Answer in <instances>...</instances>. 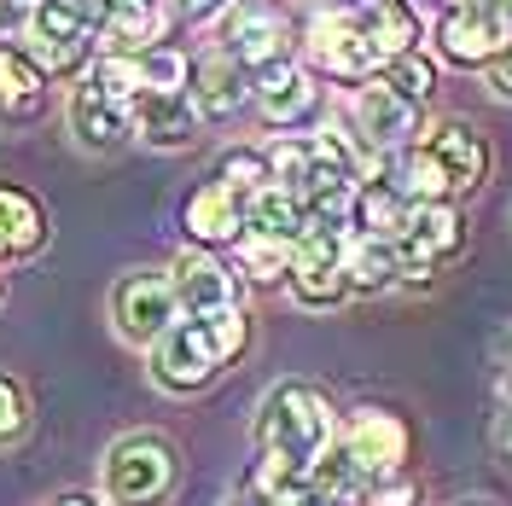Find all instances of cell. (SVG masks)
I'll return each instance as SVG.
<instances>
[{
	"label": "cell",
	"mask_w": 512,
	"mask_h": 506,
	"mask_svg": "<svg viewBox=\"0 0 512 506\" xmlns=\"http://www.w3.org/2000/svg\"><path fill=\"white\" fill-rule=\"evenodd\" d=\"M251 437H256V454L309 472L320 454L332 448V437H338V413H332V402L309 379H280L256 402Z\"/></svg>",
	"instance_id": "1"
},
{
	"label": "cell",
	"mask_w": 512,
	"mask_h": 506,
	"mask_svg": "<svg viewBox=\"0 0 512 506\" xmlns=\"http://www.w3.org/2000/svg\"><path fill=\"white\" fill-rule=\"evenodd\" d=\"M18 47L47 82H82L99 59V0H35Z\"/></svg>",
	"instance_id": "2"
},
{
	"label": "cell",
	"mask_w": 512,
	"mask_h": 506,
	"mask_svg": "<svg viewBox=\"0 0 512 506\" xmlns=\"http://www.w3.org/2000/svg\"><path fill=\"white\" fill-rule=\"evenodd\" d=\"M105 501L111 506H169L175 483H181V448L163 431H123L105 448Z\"/></svg>",
	"instance_id": "3"
},
{
	"label": "cell",
	"mask_w": 512,
	"mask_h": 506,
	"mask_svg": "<svg viewBox=\"0 0 512 506\" xmlns=\"http://www.w3.org/2000/svg\"><path fill=\"white\" fill-rule=\"evenodd\" d=\"M216 30V53H227L233 64H245V70H262V64L274 59H291V41H297V24H291V12L280 0H233L222 18L210 24Z\"/></svg>",
	"instance_id": "4"
},
{
	"label": "cell",
	"mask_w": 512,
	"mask_h": 506,
	"mask_svg": "<svg viewBox=\"0 0 512 506\" xmlns=\"http://www.w3.org/2000/svg\"><path fill=\"white\" fill-rule=\"evenodd\" d=\"M105 309H111V332H117L123 344H134V349H152L163 332L181 320L169 268H128V274H117Z\"/></svg>",
	"instance_id": "5"
},
{
	"label": "cell",
	"mask_w": 512,
	"mask_h": 506,
	"mask_svg": "<svg viewBox=\"0 0 512 506\" xmlns=\"http://www.w3.org/2000/svg\"><path fill=\"white\" fill-rule=\"evenodd\" d=\"M303 64L315 76H332V82H350V88H367L384 76L379 47L367 41L361 18L355 12H326V18H309L303 30Z\"/></svg>",
	"instance_id": "6"
},
{
	"label": "cell",
	"mask_w": 512,
	"mask_h": 506,
	"mask_svg": "<svg viewBox=\"0 0 512 506\" xmlns=\"http://www.w3.org/2000/svg\"><path fill=\"white\" fill-rule=\"evenodd\" d=\"M146 367H152V384L169 390V396H198L204 384L222 373V355L210 344V326L204 320H175L158 344L146 349Z\"/></svg>",
	"instance_id": "7"
},
{
	"label": "cell",
	"mask_w": 512,
	"mask_h": 506,
	"mask_svg": "<svg viewBox=\"0 0 512 506\" xmlns=\"http://www.w3.org/2000/svg\"><path fill=\"white\" fill-rule=\"evenodd\" d=\"M315 105H320V76L303 59H274L251 76V111L280 134H297L315 117Z\"/></svg>",
	"instance_id": "8"
},
{
	"label": "cell",
	"mask_w": 512,
	"mask_h": 506,
	"mask_svg": "<svg viewBox=\"0 0 512 506\" xmlns=\"http://www.w3.org/2000/svg\"><path fill=\"white\" fill-rule=\"evenodd\" d=\"M169 285H175V303H181V320H216L227 309H239V274L222 251H187L169 262Z\"/></svg>",
	"instance_id": "9"
},
{
	"label": "cell",
	"mask_w": 512,
	"mask_h": 506,
	"mask_svg": "<svg viewBox=\"0 0 512 506\" xmlns=\"http://www.w3.org/2000/svg\"><path fill=\"white\" fill-rule=\"evenodd\" d=\"M466 251V222L454 204H414L408 227L396 233V256H402V280H431L443 262Z\"/></svg>",
	"instance_id": "10"
},
{
	"label": "cell",
	"mask_w": 512,
	"mask_h": 506,
	"mask_svg": "<svg viewBox=\"0 0 512 506\" xmlns=\"http://www.w3.org/2000/svg\"><path fill=\"white\" fill-rule=\"evenodd\" d=\"M64 128H70V140L88 158H111V152H123L128 140H134V111L117 105V99H105L94 82H70V94H64Z\"/></svg>",
	"instance_id": "11"
},
{
	"label": "cell",
	"mask_w": 512,
	"mask_h": 506,
	"mask_svg": "<svg viewBox=\"0 0 512 506\" xmlns=\"http://www.w3.org/2000/svg\"><path fill=\"white\" fill-rule=\"evenodd\" d=\"M507 41H512V30H507V18H501L495 0L489 6H460V12H443L437 18V53L448 64H460V70H489Z\"/></svg>",
	"instance_id": "12"
},
{
	"label": "cell",
	"mask_w": 512,
	"mask_h": 506,
	"mask_svg": "<svg viewBox=\"0 0 512 506\" xmlns=\"http://www.w3.org/2000/svg\"><path fill=\"white\" fill-rule=\"evenodd\" d=\"M181 233H187V245H198V251H233L245 239V198L227 192L216 175L198 181L181 198Z\"/></svg>",
	"instance_id": "13"
},
{
	"label": "cell",
	"mask_w": 512,
	"mask_h": 506,
	"mask_svg": "<svg viewBox=\"0 0 512 506\" xmlns=\"http://www.w3.org/2000/svg\"><path fill=\"white\" fill-rule=\"evenodd\" d=\"M355 134L367 140V152L373 158H396V152H408L419 146V105L414 99H402L396 88H384V82H367L361 94H355Z\"/></svg>",
	"instance_id": "14"
},
{
	"label": "cell",
	"mask_w": 512,
	"mask_h": 506,
	"mask_svg": "<svg viewBox=\"0 0 512 506\" xmlns=\"http://www.w3.org/2000/svg\"><path fill=\"white\" fill-rule=\"evenodd\" d=\"M175 30L169 0H99V53H152Z\"/></svg>",
	"instance_id": "15"
},
{
	"label": "cell",
	"mask_w": 512,
	"mask_h": 506,
	"mask_svg": "<svg viewBox=\"0 0 512 506\" xmlns=\"http://www.w3.org/2000/svg\"><path fill=\"white\" fill-rule=\"evenodd\" d=\"M53 239V216L30 187L18 181H0V268H24L47 251Z\"/></svg>",
	"instance_id": "16"
},
{
	"label": "cell",
	"mask_w": 512,
	"mask_h": 506,
	"mask_svg": "<svg viewBox=\"0 0 512 506\" xmlns=\"http://www.w3.org/2000/svg\"><path fill=\"white\" fill-rule=\"evenodd\" d=\"M344 448L355 454V466L373 477H390L402 472V460H408V425H402V413L390 408H355L350 425H344Z\"/></svg>",
	"instance_id": "17"
},
{
	"label": "cell",
	"mask_w": 512,
	"mask_h": 506,
	"mask_svg": "<svg viewBox=\"0 0 512 506\" xmlns=\"http://www.w3.org/2000/svg\"><path fill=\"white\" fill-rule=\"evenodd\" d=\"M204 134V117L192 94H140L134 99V140L152 152H192Z\"/></svg>",
	"instance_id": "18"
},
{
	"label": "cell",
	"mask_w": 512,
	"mask_h": 506,
	"mask_svg": "<svg viewBox=\"0 0 512 506\" xmlns=\"http://www.w3.org/2000/svg\"><path fill=\"white\" fill-rule=\"evenodd\" d=\"M187 94H192V105H198L204 123H233V117L251 105V70L210 47V53L192 59V88Z\"/></svg>",
	"instance_id": "19"
},
{
	"label": "cell",
	"mask_w": 512,
	"mask_h": 506,
	"mask_svg": "<svg viewBox=\"0 0 512 506\" xmlns=\"http://www.w3.org/2000/svg\"><path fill=\"white\" fill-rule=\"evenodd\" d=\"M419 146L443 163V175H448V187L454 192L483 187V175H489V140H483L466 117H443V123H431V134H425Z\"/></svg>",
	"instance_id": "20"
},
{
	"label": "cell",
	"mask_w": 512,
	"mask_h": 506,
	"mask_svg": "<svg viewBox=\"0 0 512 506\" xmlns=\"http://www.w3.org/2000/svg\"><path fill=\"white\" fill-rule=\"evenodd\" d=\"M47 76L35 70V59L18 41H0V123L6 128H30L47 117Z\"/></svg>",
	"instance_id": "21"
},
{
	"label": "cell",
	"mask_w": 512,
	"mask_h": 506,
	"mask_svg": "<svg viewBox=\"0 0 512 506\" xmlns=\"http://www.w3.org/2000/svg\"><path fill=\"white\" fill-rule=\"evenodd\" d=\"M355 18H361V30H367V41L379 47L384 64L419 53V41H425V18H419L414 0H373V6L355 12Z\"/></svg>",
	"instance_id": "22"
},
{
	"label": "cell",
	"mask_w": 512,
	"mask_h": 506,
	"mask_svg": "<svg viewBox=\"0 0 512 506\" xmlns=\"http://www.w3.org/2000/svg\"><path fill=\"white\" fill-rule=\"evenodd\" d=\"M303 227H309V210H303V198H297V192L262 187L256 198H245V233H256V239H280V245L297 251Z\"/></svg>",
	"instance_id": "23"
},
{
	"label": "cell",
	"mask_w": 512,
	"mask_h": 506,
	"mask_svg": "<svg viewBox=\"0 0 512 506\" xmlns=\"http://www.w3.org/2000/svg\"><path fill=\"white\" fill-rule=\"evenodd\" d=\"M408 198L390 187L384 175H373V181H361L355 187V233H367V239H396L402 227H408Z\"/></svg>",
	"instance_id": "24"
},
{
	"label": "cell",
	"mask_w": 512,
	"mask_h": 506,
	"mask_svg": "<svg viewBox=\"0 0 512 506\" xmlns=\"http://www.w3.org/2000/svg\"><path fill=\"white\" fill-rule=\"evenodd\" d=\"M344 274H350V291H390L402 280V256H396V239H367L355 233L350 251H344Z\"/></svg>",
	"instance_id": "25"
},
{
	"label": "cell",
	"mask_w": 512,
	"mask_h": 506,
	"mask_svg": "<svg viewBox=\"0 0 512 506\" xmlns=\"http://www.w3.org/2000/svg\"><path fill=\"white\" fill-rule=\"evenodd\" d=\"M291 262H297V251L280 245V239H256V233H245V239L233 245V274H239L245 285H286Z\"/></svg>",
	"instance_id": "26"
},
{
	"label": "cell",
	"mask_w": 512,
	"mask_h": 506,
	"mask_svg": "<svg viewBox=\"0 0 512 506\" xmlns=\"http://www.w3.org/2000/svg\"><path fill=\"white\" fill-rule=\"evenodd\" d=\"M309 483H315V495L320 501H350V495H361L367 489V472L355 466V454L344 448V437H332V448L320 454L315 466H309Z\"/></svg>",
	"instance_id": "27"
},
{
	"label": "cell",
	"mask_w": 512,
	"mask_h": 506,
	"mask_svg": "<svg viewBox=\"0 0 512 506\" xmlns=\"http://www.w3.org/2000/svg\"><path fill=\"white\" fill-rule=\"evenodd\" d=\"M82 82H94L99 94L128 105V111H134V99L146 94V76H140V59H134V53H99Z\"/></svg>",
	"instance_id": "28"
},
{
	"label": "cell",
	"mask_w": 512,
	"mask_h": 506,
	"mask_svg": "<svg viewBox=\"0 0 512 506\" xmlns=\"http://www.w3.org/2000/svg\"><path fill=\"white\" fill-rule=\"evenodd\" d=\"M216 181H222L227 192H239V198H256L262 187H274L268 152H262V146H227L222 158H216Z\"/></svg>",
	"instance_id": "29"
},
{
	"label": "cell",
	"mask_w": 512,
	"mask_h": 506,
	"mask_svg": "<svg viewBox=\"0 0 512 506\" xmlns=\"http://www.w3.org/2000/svg\"><path fill=\"white\" fill-rule=\"evenodd\" d=\"M140 76H146V94H187L192 88V53L163 41L152 53H140Z\"/></svg>",
	"instance_id": "30"
},
{
	"label": "cell",
	"mask_w": 512,
	"mask_h": 506,
	"mask_svg": "<svg viewBox=\"0 0 512 506\" xmlns=\"http://www.w3.org/2000/svg\"><path fill=\"white\" fill-rule=\"evenodd\" d=\"M384 88H396L402 99H414V105H425V99L437 94V64L425 59V53H408V59H396V64H384V76H379Z\"/></svg>",
	"instance_id": "31"
},
{
	"label": "cell",
	"mask_w": 512,
	"mask_h": 506,
	"mask_svg": "<svg viewBox=\"0 0 512 506\" xmlns=\"http://www.w3.org/2000/svg\"><path fill=\"white\" fill-rule=\"evenodd\" d=\"M24 431H30V390L12 373H0V454L24 443Z\"/></svg>",
	"instance_id": "32"
},
{
	"label": "cell",
	"mask_w": 512,
	"mask_h": 506,
	"mask_svg": "<svg viewBox=\"0 0 512 506\" xmlns=\"http://www.w3.org/2000/svg\"><path fill=\"white\" fill-rule=\"evenodd\" d=\"M204 326H210V344H216V355H222V367L239 361L245 344H251V315H245V309H227V315L204 320Z\"/></svg>",
	"instance_id": "33"
},
{
	"label": "cell",
	"mask_w": 512,
	"mask_h": 506,
	"mask_svg": "<svg viewBox=\"0 0 512 506\" xmlns=\"http://www.w3.org/2000/svg\"><path fill=\"white\" fill-rule=\"evenodd\" d=\"M361 506H419V483L402 472L390 477H373L367 489H361Z\"/></svg>",
	"instance_id": "34"
},
{
	"label": "cell",
	"mask_w": 512,
	"mask_h": 506,
	"mask_svg": "<svg viewBox=\"0 0 512 506\" xmlns=\"http://www.w3.org/2000/svg\"><path fill=\"white\" fill-rule=\"evenodd\" d=\"M483 82H489V94H495V99H507V105H512V41L495 53V64L483 70Z\"/></svg>",
	"instance_id": "35"
},
{
	"label": "cell",
	"mask_w": 512,
	"mask_h": 506,
	"mask_svg": "<svg viewBox=\"0 0 512 506\" xmlns=\"http://www.w3.org/2000/svg\"><path fill=\"white\" fill-rule=\"evenodd\" d=\"M169 6H175V18H187V24H216L233 0H169Z\"/></svg>",
	"instance_id": "36"
},
{
	"label": "cell",
	"mask_w": 512,
	"mask_h": 506,
	"mask_svg": "<svg viewBox=\"0 0 512 506\" xmlns=\"http://www.w3.org/2000/svg\"><path fill=\"white\" fill-rule=\"evenodd\" d=\"M24 24H30V0H0V41H24Z\"/></svg>",
	"instance_id": "37"
},
{
	"label": "cell",
	"mask_w": 512,
	"mask_h": 506,
	"mask_svg": "<svg viewBox=\"0 0 512 506\" xmlns=\"http://www.w3.org/2000/svg\"><path fill=\"white\" fill-rule=\"evenodd\" d=\"M326 6H332V12H367L373 0H326Z\"/></svg>",
	"instance_id": "38"
},
{
	"label": "cell",
	"mask_w": 512,
	"mask_h": 506,
	"mask_svg": "<svg viewBox=\"0 0 512 506\" xmlns=\"http://www.w3.org/2000/svg\"><path fill=\"white\" fill-rule=\"evenodd\" d=\"M53 506H99L94 495H64V501H53Z\"/></svg>",
	"instance_id": "39"
},
{
	"label": "cell",
	"mask_w": 512,
	"mask_h": 506,
	"mask_svg": "<svg viewBox=\"0 0 512 506\" xmlns=\"http://www.w3.org/2000/svg\"><path fill=\"white\" fill-rule=\"evenodd\" d=\"M501 443H507V448H512V408H507V413H501Z\"/></svg>",
	"instance_id": "40"
},
{
	"label": "cell",
	"mask_w": 512,
	"mask_h": 506,
	"mask_svg": "<svg viewBox=\"0 0 512 506\" xmlns=\"http://www.w3.org/2000/svg\"><path fill=\"white\" fill-rule=\"evenodd\" d=\"M460 6H489V0H443V12H460Z\"/></svg>",
	"instance_id": "41"
},
{
	"label": "cell",
	"mask_w": 512,
	"mask_h": 506,
	"mask_svg": "<svg viewBox=\"0 0 512 506\" xmlns=\"http://www.w3.org/2000/svg\"><path fill=\"white\" fill-rule=\"evenodd\" d=\"M495 6H501V18H507V30H512V0H495Z\"/></svg>",
	"instance_id": "42"
},
{
	"label": "cell",
	"mask_w": 512,
	"mask_h": 506,
	"mask_svg": "<svg viewBox=\"0 0 512 506\" xmlns=\"http://www.w3.org/2000/svg\"><path fill=\"white\" fill-rule=\"evenodd\" d=\"M233 506H262V501H251V495H245V501H233Z\"/></svg>",
	"instance_id": "43"
},
{
	"label": "cell",
	"mask_w": 512,
	"mask_h": 506,
	"mask_svg": "<svg viewBox=\"0 0 512 506\" xmlns=\"http://www.w3.org/2000/svg\"><path fill=\"white\" fill-rule=\"evenodd\" d=\"M0 303H6V280H0Z\"/></svg>",
	"instance_id": "44"
},
{
	"label": "cell",
	"mask_w": 512,
	"mask_h": 506,
	"mask_svg": "<svg viewBox=\"0 0 512 506\" xmlns=\"http://www.w3.org/2000/svg\"><path fill=\"white\" fill-rule=\"evenodd\" d=\"M466 506H489V501H466Z\"/></svg>",
	"instance_id": "45"
},
{
	"label": "cell",
	"mask_w": 512,
	"mask_h": 506,
	"mask_svg": "<svg viewBox=\"0 0 512 506\" xmlns=\"http://www.w3.org/2000/svg\"><path fill=\"white\" fill-rule=\"evenodd\" d=\"M320 506H338V501H320Z\"/></svg>",
	"instance_id": "46"
},
{
	"label": "cell",
	"mask_w": 512,
	"mask_h": 506,
	"mask_svg": "<svg viewBox=\"0 0 512 506\" xmlns=\"http://www.w3.org/2000/svg\"><path fill=\"white\" fill-rule=\"evenodd\" d=\"M30 6H35V0H30Z\"/></svg>",
	"instance_id": "47"
}]
</instances>
